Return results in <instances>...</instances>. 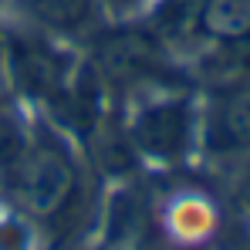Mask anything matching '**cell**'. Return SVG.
Segmentation results:
<instances>
[{
  "instance_id": "obj_8",
  "label": "cell",
  "mask_w": 250,
  "mask_h": 250,
  "mask_svg": "<svg viewBox=\"0 0 250 250\" xmlns=\"http://www.w3.org/2000/svg\"><path fill=\"white\" fill-rule=\"evenodd\" d=\"M27 139L21 132V125L14 119H0V169H7L10 176L21 169L24 156H27Z\"/></svg>"
},
{
  "instance_id": "obj_2",
  "label": "cell",
  "mask_w": 250,
  "mask_h": 250,
  "mask_svg": "<svg viewBox=\"0 0 250 250\" xmlns=\"http://www.w3.org/2000/svg\"><path fill=\"white\" fill-rule=\"evenodd\" d=\"M10 68L17 84L34 98H54L68 88V58L41 38H14L10 41Z\"/></svg>"
},
{
  "instance_id": "obj_5",
  "label": "cell",
  "mask_w": 250,
  "mask_h": 250,
  "mask_svg": "<svg viewBox=\"0 0 250 250\" xmlns=\"http://www.w3.org/2000/svg\"><path fill=\"white\" fill-rule=\"evenodd\" d=\"M213 152H240L250 149V88L233 91L220 102L207 128Z\"/></svg>"
},
{
  "instance_id": "obj_7",
  "label": "cell",
  "mask_w": 250,
  "mask_h": 250,
  "mask_svg": "<svg viewBox=\"0 0 250 250\" xmlns=\"http://www.w3.org/2000/svg\"><path fill=\"white\" fill-rule=\"evenodd\" d=\"M17 7L27 17H34L38 24L51 31H64V34L84 31L98 14L95 0H17Z\"/></svg>"
},
{
  "instance_id": "obj_6",
  "label": "cell",
  "mask_w": 250,
  "mask_h": 250,
  "mask_svg": "<svg viewBox=\"0 0 250 250\" xmlns=\"http://www.w3.org/2000/svg\"><path fill=\"white\" fill-rule=\"evenodd\" d=\"M196 27L223 44L250 41V0H203L196 10Z\"/></svg>"
},
{
  "instance_id": "obj_4",
  "label": "cell",
  "mask_w": 250,
  "mask_h": 250,
  "mask_svg": "<svg viewBox=\"0 0 250 250\" xmlns=\"http://www.w3.org/2000/svg\"><path fill=\"white\" fill-rule=\"evenodd\" d=\"M189 108L186 102H163L146 108L135 125H132V139L142 152L156 156V159H179L189 146Z\"/></svg>"
},
{
  "instance_id": "obj_3",
  "label": "cell",
  "mask_w": 250,
  "mask_h": 250,
  "mask_svg": "<svg viewBox=\"0 0 250 250\" xmlns=\"http://www.w3.org/2000/svg\"><path fill=\"white\" fill-rule=\"evenodd\" d=\"M98 64L108 82H146L163 68V54L152 34L146 31H115L98 41Z\"/></svg>"
},
{
  "instance_id": "obj_1",
  "label": "cell",
  "mask_w": 250,
  "mask_h": 250,
  "mask_svg": "<svg viewBox=\"0 0 250 250\" xmlns=\"http://www.w3.org/2000/svg\"><path fill=\"white\" fill-rule=\"evenodd\" d=\"M10 179L24 209L34 216H58L78 189V169L68 146L44 128L38 132V142L27 146L24 163Z\"/></svg>"
}]
</instances>
